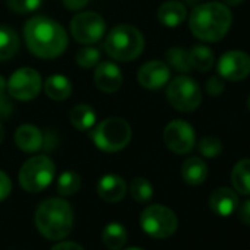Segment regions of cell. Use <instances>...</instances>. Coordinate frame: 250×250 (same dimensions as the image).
Here are the masks:
<instances>
[{
  "label": "cell",
  "mask_w": 250,
  "mask_h": 250,
  "mask_svg": "<svg viewBox=\"0 0 250 250\" xmlns=\"http://www.w3.org/2000/svg\"><path fill=\"white\" fill-rule=\"evenodd\" d=\"M28 50L42 59H55L68 47V34L61 24L47 17H34L24 27Z\"/></svg>",
  "instance_id": "obj_1"
},
{
  "label": "cell",
  "mask_w": 250,
  "mask_h": 250,
  "mask_svg": "<svg viewBox=\"0 0 250 250\" xmlns=\"http://www.w3.org/2000/svg\"><path fill=\"white\" fill-rule=\"evenodd\" d=\"M190 30L194 37L202 42H219L232 24V15L227 5L219 2H208L194 6L190 14Z\"/></svg>",
  "instance_id": "obj_2"
},
{
  "label": "cell",
  "mask_w": 250,
  "mask_h": 250,
  "mask_svg": "<svg viewBox=\"0 0 250 250\" xmlns=\"http://www.w3.org/2000/svg\"><path fill=\"white\" fill-rule=\"evenodd\" d=\"M34 221L42 235L58 241L71 232L74 227V210L66 200L52 197L39 205Z\"/></svg>",
  "instance_id": "obj_3"
},
{
  "label": "cell",
  "mask_w": 250,
  "mask_h": 250,
  "mask_svg": "<svg viewBox=\"0 0 250 250\" xmlns=\"http://www.w3.org/2000/svg\"><path fill=\"white\" fill-rule=\"evenodd\" d=\"M103 47L112 59L119 62H130L143 53L145 37L136 27L121 24L107 33Z\"/></svg>",
  "instance_id": "obj_4"
},
{
  "label": "cell",
  "mask_w": 250,
  "mask_h": 250,
  "mask_svg": "<svg viewBox=\"0 0 250 250\" xmlns=\"http://www.w3.org/2000/svg\"><path fill=\"white\" fill-rule=\"evenodd\" d=\"M133 130L130 124L122 118H107L91 128V140L96 147L103 152L115 153L127 147L131 142Z\"/></svg>",
  "instance_id": "obj_5"
},
{
  "label": "cell",
  "mask_w": 250,
  "mask_h": 250,
  "mask_svg": "<svg viewBox=\"0 0 250 250\" xmlns=\"http://www.w3.org/2000/svg\"><path fill=\"white\" fill-rule=\"evenodd\" d=\"M55 164L46 155H37L25 161L20 169V184L30 193L43 191L55 178Z\"/></svg>",
  "instance_id": "obj_6"
},
{
  "label": "cell",
  "mask_w": 250,
  "mask_h": 250,
  "mask_svg": "<svg viewBox=\"0 0 250 250\" xmlns=\"http://www.w3.org/2000/svg\"><path fill=\"white\" fill-rule=\"evenodd\" d=\"M140 225L153 238H168L178 228L177 215L164 205H150L142 212Z\"/></svg>",
  "instance_id": "obj_7"
},
{
  "label": "cell",
  "mask_w": 250,
  "mask_h": 250,
  "mask_svg": "<svg viewBox=\"0 0 250 250\" xmlns=\"http://www.w3.org/2000/svg\"><path fill=\"white\" fill-rule=\"evenodd\" d=\"M167 99L174 109L180 112H193L202 103V90L193 78L181 75L168 84Z\"/></svg>",
  "instance_id": "obj_8"
},
{
  "label": "cell",
  "mask_w": 250,
  "mask_h": 250,
  "mask_svg": "<svg viewBox=\"0 0 250 250\" xmlns=\"http://www.w3.org/2000/svg\"><path fill=\"white\" fill-rule=\"evenodd\" d=\"M71 34L81 44H93L104 37L106 22L96 12H80L71 20Z\"/></svg>",
  "instance_id": "obj_9"
},
{
  "label": "cell",
  "mask_w": 250,
  "mask_h": 250,
  "mask_svg": "<svg viewBox=\"0 0 250 250\" xmlns=\"http://www.w3.org/2000/svg\"><path fill=\"white\" fill-rule=\"evenodd\" d=\"M42 85V77L36 69L20 68L11 75L8 81V93L17 100L28 102L39 96Z\"/></svg>",
  "instance_id": "obj_10"
},
{
  "label": "cell",
  "mask_w": 250,
  "mask_h": 250,
  "mask_svg": "<svg viewBox=\"0 0 250 250\" xmlns=\"http://www.w3.org/2000/svg\"><path fill=\"white\" fill-rule=\"evenodd\" d=\"M164 142L171 152L177 155H186L194 149L196 134L188 122L183 119H174L164 130Z\"/></svg>",
  "instance_id": "obj_11"
},
{
  "label": "cell",
  "mask_w": 250,
  "mask_h": 250,
  "mask_svg": "<svg viewBox=\"0 0 250 250\" xmlns=\"http://www.w3.org/2000/svg\"><path fill=\"white\" fill-rule=\"evenodd\" d=\"M219 77L228 81H241L250 75V56L241 50H229L218 61Z\"/></svg>",
  "instance_id": "obj_12"
},
{
  "label": "cell",
  "mask_w": 250,
  "mask_h": 250,
  "mask_svg": "<svg viewBox=\"0 0 250 250\" xmlns=\"http://www.w3.org/2000/svg\"><path fill=\"white\" fill-rule=\"evenodd\" d=\"M171 78L169 66L162 61H150L139 69L137 80L142 87L147 90H158L168 84Z\"/></svg>",
  "instance_id": "obj_13"
},
{
  "label": "cell",
  "mask_w": 250,
  "mask_h": 250,
  "mask_svg": "<svg viewBox=\"0 0 250 250\" xmlns=\"http://www.w3.org/2000/svg\"><path fill=\"white\" fill-rule=\"evenodd\" d=\"M96 87L103 93H115L122 85V72L113 62H99L93 75Z\"/></svg>",
  "instance_id": "obj_14"
},
{
  "label": "cell",
  "mask_w": 250,
  "mask_h": 250,
  "mask_svg": "<svg viewBox=\"0 0 250 250\" xmlns=\"http://www.w3.org/2000/svg\"><path fill=\"white\" fill-rule=\"evenodd\" d=\"M125 193H127V184L119 175L106 174L97 183V194L107 203H116L122 200Z\"/></svg>",
  "instance_id": "obj_15"
},
{
  "label": "cell",
  "mask_w": 250,
  "mask_h": 250,
  "mask_svg": "<svg viewBox=\"0 0 250 250\" xmlns=\"http://www.w3.org/2000/svg\"><path fill=\"white\" fill-rule=\"evenodd\" d=\"M210 209L219 216H228L238 208V196L228 187H219L212 191L209 197Z\"/></svg>",
  "instance_id": "obj_16"
},
{
  "label": "cell",
  "mask_w": 250,
  "mask_h": 250,
  "mask_svg": "<svg viewBox=\"0 0 250 250\" xmlns=\"http://www.w3.org/2000/svg\"><path fill=\"white\" fill-rule=\"evenodd\" d=\"M43 134L42 131L31 124H24L18 127L15 133V143L17 146L27 153H36L43 147Z\"/></svg>",
  "instance_id": "obj_17"
},
{
  "label": "cell",
  "mask_w": 250,
  "mask_h": 250,
  "mask_svg": "<svg viewBox=\"0 0 250 250\" xmlns=\"http://www.w3.org/2000/svg\"><path fill=\"white\" fill-rule=\"evenodd\" d=\"M187 18V8L178 0H168L158 9V20L168 28H175Z\"/></svg>",
  "instance_id": "obj_18"
},
{
  "label": "cell",
  "mask_w": 250,
  "mask_h": 250,
  "mask_svg": "<svg viewBox=\"0 0 250 250\" xmlns=\"http://www.w3.org/2000/svg\"><path fill=\"white\" fill-rule=\"evenodd\" d=\"M183 180L190 186H200L208 178V165L203 159L197 156H191L184 161L181 167Z\"/></svg>",
  "instance_id": "obj_19"
},
{
  "label": "cell",
  "mask_w": 250,
  "mask_h": 250,
  "mask_svg": "<svg viewBox=\"0 0 250 250\" xmlns=\"http://www.w3.org/2000/svg\"><path fill=\"white\" fill-rule=\"evenodd\" d=\"M97 115L90 104L81 103L72 107L69 112V121L72 127L78 131H88L96 125Z\"/></svg>",
  "instance_id": "obj_20"
},
{
  "label": "cell",
  "mask_w": 250,
  "mask_h": 250,
  "mask_svg": "<svg viewBox=\"0 0 250 250\" xmlns=\"http://www.w3.org/2000/svg\"><path fill=\"white\" fill-rule=\"evenodd\" d=\"M43 87H44V93L47 94V97L53 100H66L72 93L71 81L65 75H61V74L47 77Z\"/></svg>",
  "instance_id": "obj_21"
},
{
  "label": "cell",
  "mask_w": 250,
  "mask_h": 250,
  "mask_svg": "<svg viewBox=\"0 0 250 250\" xmlns=\"http://www.w3.org/2000/svg\"><path fill=\"white\" fill-rule=\"evenodd\" d=\"M231 183L237 193L250 196V159H241L234 165Z\"/></svg>",
  "instance_id": "obj_22"
},
{
  "label": "cell",
  "mask_w": 250,
  "mask_h": 250,
  "mask_svg": "<svg viewBox=\"0 0 250 250\" xmlns=\"http://www.w3.org/2000/svg\"><path fill=\"white\" fill-rule=\"evenodd\" d=\"M188 61H190L191 69H197L200 72H208L213 66L215 56H213V52L208 46L199 44L188 50Z\"/></svg>",
  "instance_id": "obj_23"
},
{
  "label": "cell",
  "mask_w": 250,
  "mask_h": 250,
  "mask_svg": "<svg viewBox=\"0 0 250 250\" xmlns=\"http://www.w3.org/2000/svg\"><path fill=\"white\" fill-rule=\"evenodd\" d=\"M128 240L127 229H125L121 224L112 222L104 227L102 234V241L109 250H119L125 246Z\"/></svg>",
  "instance_id": "obj_24"
},
{
  "label": "cell",
  "mask_w": 250,
  "mask_h": 250,
  "mask_svg": "<svg viewBox=\"0 0 250 250\" xmlns=\"http://www.w3.org/2000/svg\"><path fill=\"white\" fill-rule=\"evenodd\" d=\"M20 49L18 34L8 25H0V61H8Z\"/></svg>",
  "instance_id": "obj_25"
},
{
  "label": "cell",
  "mask_w": 250,
  "mask_h": 250,
  "mask_svg": "<svg viewBox=\"0 0 250 250\" xmlns=\"http://www.w3.org/2000/svg\"><path fill=\"white\" fill-rule=\"evenodd\" d=\"M81 187V177L75 171H65L58 178L56 190L61 196H72Z\"/></svg>",
  "instance_id": "obj_26"
},
{
  "label": "cell",
  "mask_w": 250,
  "mask_h": 250,
  "mask_svg": "<svg viewBox=\"0 0 250 250\" xmlns=\"http://www.w3.org/2000/svg\"><path fill=\"white\" fill-rule=\"evenodd\" d=\"M167 61L178 72L186 74V72H190L191 69V65L188 61V50H186L184 47H171L167 52Z\"/></svg>",
  "instance_id": "obj_27"
},
{
  "label": "cell",
  "mask_w": 250,
  "mask_h": 250,
  "mask_svg": "<svg viewBox=\"0 0 250 250\" xmlns=\"http://www.w3.org/2000/svg\"><path fill=\"white\" fill-rule=\"evenodd\" d=\"M130 193L134 200L145 203L153 197V187L149 180H146L143 177H137L130 184Z\"/></svg>",
  "instance_id": "obj_28"
},
{
  "label": "cell",
  "mask_w": 250,
  "mask_h": 250,
  "mask_svg": "<svg viewBox=\"0 0 250 250\" xmlns=\"http://www.w3.org/2000/svg\"><path fill=\"white\" fill-rule=\"evenodd\" d=\"M75 61L77 63L84 68V69H90L93 66H96L99 62H100V50L93 47V46H87V47H83L77 52V56H75Z\"/></svg>",
  "instance_id": "obj_29"
},
{
  "label": "cell",
  "mask_w": 250,
  "mask_h": 250,
  "mask_svg": "<svg viewBox=\"0 0 250 250\" xmlns=\"http://www.w3.org/2000/svg\"><path fill=\"white\" fill-rule=\"evenodd\" d=\"M197 149L200 155L205 158H216L222 153V143L219 139L208 136V137H203L197 143Z\"/></svg>",
  "instance_id": "obj_30"
},
{
  "label": "cell",
  "mask_w": 250,
  "mask_h": 250,
  "mask_svg": "<svg viewBox=\"0 0 250 250\" xmlns=\"http://www.w3.org/2000/svg\"><path fill=\"white\" fill-rule=\"evenodd\" d=\"M6 2L11 11L21 14V15L33 14L42 5V0H6Z\"/></svg>",
  "instance_id": "obj_31"
},
{
  "label": "cell",
  "mask_w": 250,
  "mask_h": 250,
  "mask_svg": "<svg viewBox=\"0 0 250 250\" xmlns=\"http://www.w3.org/2000/svg\"><path fill=\"white\" fill-rule=\"evenodd\" d=\"M205 88H206V91H208V94L209 96H212V97H218V96H221L222 93H224V90H225V84H224V81L219 78V77H210L208 81H206V85H205Z\"/></svg>",
  "instance_id": "obj_32"
},
{
  "label": "cell",
  "mask_w": 250,
  "mask_h": 250,
  "mask_svg": "<svg viewBox=\"0 0 250 250\" xmlns=\"http://www.w3.org/2000/svg\"><path fill=\"white\" fill-rule=\"evenodd\" d=\"M11 190H12L11 178L3 171H0V202H3L11 194Z\"/></svg>",
  "instance_id": "obj_33"
},
{
  "label": "cell",
  "mask_w": 250,
  "mask_h": 250,
  "mask_svg": "<svg viewBox=\"0 0 250 250\" xmlns=\"http://www.w3.org/2000/svg\"><path fill=\"white\" fill-rule=\"evenodd\" d=\"M14 112V104L8 99V96L0 94V119H8Z\"/></svg>",
  "instance_id": "obj_34"
},
{
  "label": "cell",
  "mask_w": 250,
  "mask_h": 250,
  "mask_svg": "<svg viewBox=\"0 0 250 250\" xmlns=\"http://www.w3.org/2000/svg\"><path fill=\"white\" fill-rule=\"evenodd\" d=\"M237 210H238V218H240V221H241L243 224H246V225H250V199L244 200L241 205L238 203Z\"/></svg>",
  "instance_id": "obj_35"
},
{
  "label": "cell",
  "mask_w": 250,
  "mask_h": 250,
  "mask_svg": "<svg viewBox=\"0 0 250 250\" xmlns=\"http://www.w3.org/2000/svg\"><path fill=\"white\" fill-rule=\"evenodd\" d=\"M50 250H84V249L75 241H62L55 244Z\"/></svg>",
  "instance_id": "obj_36"
},
{
  "label": "cell",
  "mask_w": 250,
  "mask_h": 250,
  "mask_svg": "<svg viewBox=\"0 0 250 250\" xmlns=\"http://www.w3.org/2000/svg\"><path fill=\"white\" fill-rule=\"evenodd\" d=\"M90 0H63V5L69 9V11H80L83 9Z\"/></svg>",
  "instance_id": "obj_37"
},
{
  "label": "cell",
  "mask_w": 250,
  "mask_h": 250,
  "mask_svg": "<svg viewBox=\"0 0 250 250\" xmlns=\"http://www.w3.org/2000/svg\"><path fill=\"white\" fill-rule=\"evenodd\" d=\"M6 88H8V83L2 75H0V94H5Z\"/></svg>",
  "instance_id": "obj_38"
},
{
  "label": "cell",
  "mask_w": 250,
  "mask_h": 250,
  "mask_svg": "<svg viewBox=\"0 0 250 250\" xmlns=\"http://www.w3.org/2000/svg\"><path fill=\"white\" fill-rule=\"evenodd\" d=\"M222 2L227 6H238L240 3H243V0H222Z\"/></svg>",
  "instance_id": "obj_39"
},
{
  "label": "cell",
  "mask_w": 250,
  "mask_h": 250,
  "mask_svg": "<svg viewBox=\"0 0 250 250\" xmlns=\"http://www.w3.org/2000/svg\"><path fill=\"white\" fill-rule=\"evenodd\" d=\"M3 140H5V128H3L2 122H0V145H2Z\"/></svg>",
  "instance_id": "obj_40"
},
{
  "label": "cell",
  "mask_w": 250,
  "mask_h": 250,
  "mask_svg": "<svg viewBox=\"0 0 250 250\" xmlns=\"http://www.w3.org/2000/svg\"><path fill=\"white\" fill-rule=\"evenodd\" d=\"M186 2H187L188 5H196L197 2H200V0H186Z\"/></svg>",
  "instance_id": "obj_41"
},
{
  "label": "cell",
  "mask_w": 250,
  "mask_h": 250,
  "mask_svg": "<svg viewBox=\"0 0 250 250\" xmlns=\"http://www.w3.org/2000/svg\"><path fill=\"white\" fill-rule=\"evenodd\" d=\"M125 250H142V249H139V247H128V249H125Z\"/></svg>",
  "instance_id": "obj_42"
},
{
  "label": "cell",
  "mask_w": 250,
  "mask_h": 250,
  "mask_svg": "<svg viewBox=\"0 0 250 250\" xmlns=\"http://www.w3.org/2000/svg\"><path fill=\"white\" fill-rule=\"evenodd\" d=\"M247 107H249V110H250V96H249V99H247Z\"/></svg>",
  "instance_id": "obj_43"
}]
</instances>
